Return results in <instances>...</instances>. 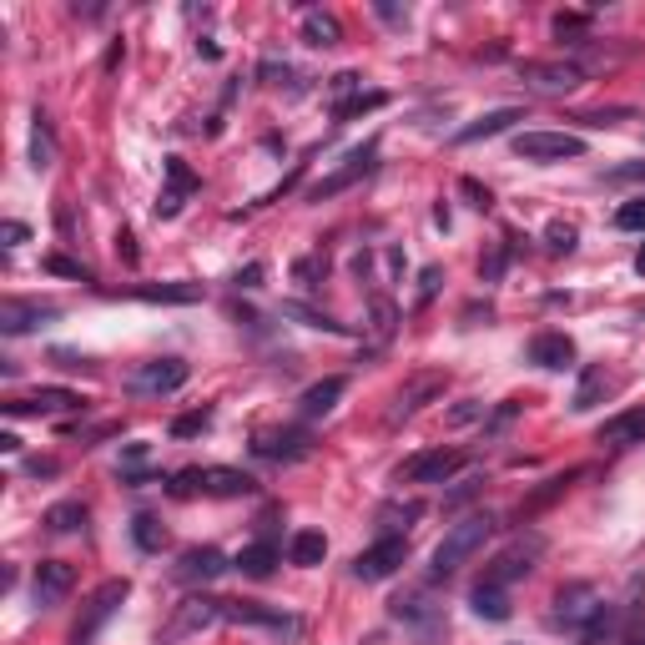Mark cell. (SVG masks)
I'll use <instances>...</instances> for the list:
<instances>
[{"mask_svg": "<svg viewBox=\"0 0 645 645\" xmlns=\"http://www.w3.org/2000/svg\"><path fill=\"white\" fill-rule=\"evenodd\" d=\"M489 535H494V520H489V514H464L459 525H449V535H444L439 550H434V580L459 575V570L489 545Z\"/></svg>", "mask_w": 645, "mask_h": 645, "instance_id": "6da1fadb", "label": "cell"}, {"mask_svg": "<svg viewBox=\"0 0 645 645\" xmlns=\"http://www.w3.org/2000/svg\"><path fill=\"white\" fill-rule=\"evenodd\" d=\"M252 489H257V484H252V474L227 469V464L182 469V474H172V484H167V494H172V499H192V494H207V499H247Z\"/></svg>", "mask_w": 645, "mask_h": 645, "instance_id": "7a4b0ae2", "label": "cell"}, {"mask_svg": "<svg viewBox=\"0 0 645 645\" xmlns=\"http://www.w3.org/2000/svg\"><path fill=\"white\" fill-rule=\"evenodd\" d=\"M126 595H132V585H126V580H106V585L81 605V620L71 625V640H66V645H96L101 625L121 610V600H126Z\"/></svg>", "mask_w": 645, "mask_h": 645, "instance_id": "3957f363", "label": "cell"}, {"mask_svg": "<svg viewBox=\"0 0 645 645\" xmlns=\"http://www.w3.org/2000/svg\"><path fill=\"white\" fill-rule=\"evenodd\" d=\"M540 555H545V540H540V535H530V540L520 535V540H514L509 550H499V555H494V565L484 570V585H499V590H509L514 580H525V575L535 570V560H540Z\"/></svg>", "mask_w": 645, "mask_h": 645, "instance_id": "277c9868", "label": "cell"}, {"mask_svg": "<svg viewBox=\"0 0 645 645\" xmlns=\"http://www.w3.org/2000/svg\"><path fill=\"white\" fill-rule=\"evenodd\" d=\"M409 560V545H404V535H383L378 545H368L358 560H353V575L363 580V585H378V580H389L399 565Z\"/></svg>", "mask_w": 645, "mask_h": 645, "instance_id": "5b68a950", "label": "cell"}, {"mask_svg": "<svg viewBox=\"0 0 645 645\" xmlns=\"http://www.w3.org/2000/svg\"><path fill=\"white\" fill-rule=\"evenodd\" d=\"M514 157L525 162H565V157H585V142L570 132H520L514 137Z\"/></svg>", "mask_w": 645, "mask_h": 645, "instance_id": "8992f818", "label": "cell"}, {"mask_svg": "<svg viewBox=\"0 0 645 645\" xmlns=\"http://www.w3.org/2000/svg\"><path fill=\"white\" fill-rule=\"evenodd\" d=\"M459 469H464V449H424V454L404 459L399 484H444Z\"/></svg>", "mask_w": 645, "mask_h": 645, "instance_id": "52a82bcc", "label": "cell"}, {"mask_svg": "<svg viewBox=\"0 0 645 645\" xmlns=\"http://www.w3.org/2000/svg\"><path fill=\"white\" fill-rule=\"evenodd\" d=\"M605 610H610V605L600 600L595 585H565V590L555 595V620H560V625H600Z\"/></svg>", "mask_w": 645, "mask_h": 645, "instance_id": "ba28073f", "label": "cell"}, {"mask_svg": "<svg viewBox=\"0 0 645 645\" xmlns=\"http://www.w3.org/2000/svg\"><path fill=\"white\" fill-rule=\"evenodd\" d=\"M217 620H222V600L192 595V600H182V605H177V615L167 620L162 640H167V645H172V640H187V635H197V630H207V625H217Z\"/></svg>", "mask_w": 645, "mask_h": 645, "instance_id": "9c48e42d", "label": "cell"}, {"mask_svg": "<svg viewBox=\"0 0 645 645\" xmlns=\"http://www.w3.org/2000/svg\"><path fill=\"white\" fill-rule=\"evenodd\" d=\"M187 383V363L182 358H152L132 373V389L137 394H177Z\"/></svg>", "mask_w": 645, "mask_h": 645, "instance_id": "30bf717a", "label": "cell"}, {"mask_svg": "<svg viewBox=\"0 0 645 645\" xmlns=\"http://www.w3.org/2000/svg\"><path fill=\"white\" fill-rule=\"evenodd\" d=\"M520 76H525L535 91H550V96L575 91V86L585 81V71H580L575 61H525V66H520Z\"/></svg>", "mask_w": 645, "mask_h": 645, "instance_id": "8fae6325", "label": "cell"}, {"mask_svg": "<svg viewBox=\"0 0 645 645\" xmlns=\"http://www.w3.org/2000/svg\"><path fill=\"white\" fill-rule=\"evenodd\" d=\"M308 449H313V439H308L303 429H268V434L252 439V454H257V459H283V464L303 459Z\"/></svg>", "mask_w": 645, "mask_h": 645, "instance_id": "7c38bea8", "label": "cell"}, {"mask_svg": "<svg viewBox=\"0 0 645 645\" xmlns=\"http://www.w3.org/2000/svg\"><path fill=\"white\" fill-rule=\"evenodd\" d=\"M71 585H76V570L66 565V560H41L36 565V605L41 610H51V605H61L66 595H71Z\"/></svg>", "mask_w": 645, "mask_h": 645, "instance_id": "4fadbf2b", "label": "cell"}, {"mask_svg": "<svg viewBox=\"0 0 645 645\" xmlns=\"http://www.w3.org/2000/svg\"><path fill=\"white\" fill-rule=\"evenodd\" d=\"M605 449H630V444H645V409H625V414H610L595 434Z\"/></svg>", "mask_w": 645, "mask_h": 645, "instance_id": "5bb4252c", "label": "cell"}, {"mask_svg": "<svg viewBox=\"0 0 645 645\" xmlns=\"http://www.w3.org/2000/svg\"><path fill=\"white\" fill-rule=\"evenodd\" d=\"M368 172H373V147H358V152H348V162H343L333 177H323L308 197H313V202H323V197H333V192L353 187V182H358V177H368Z\"/></svg>", "mask_w": 645, "mask_h": 645, "instance_id": "9a60e30c", "label": "cell"}, {"mask_svg": "<svg viewBox=\"0 0 645 645\" xmlns=\"http://www.w3.org/2000/svg\"><path fill=\"white\" fill-rule=\"evenodd\" d=\"M222 620H237V625H263V630L293 635V615H283V610H263V605H247V600H222Z\"/></svg>", "mask_w": 645, "mask_h": 645, "instance_id": "2e32d148", "label": "cell"}, {"mask_svg": "<svg viewBox=\"0 0 645 645\" xmlns=\"http://www.w3.org/2000/svg\"><path fill=\"white\" fill-rule=\"evenodd\" d=\"M46 318H56V308L51 303H21V298H6L0 303V333H31L36 323H46Z\"/></svg>", "mask_w": 645, "mask_h": 645, "instance_id": "e0dca14e", "label": "cell"}, {"mask_svg": "<svg viewBox=\"0 0 645 645\" xmlns=\"http://www.w3.org/2000/svg\"><path fill=\"white\" fill-rule=\"evenodd\" d=\"M227 570V560H222V550H212V545H197V550H187L182 560H177V580L182 585H197V580H217Z\"/></svg>", "mask_w": 645, "mask_h": 645, "instance_id": "ac0fdd59", "label": "cell"}, {"mask_svg": "<svg viewBox=\"0 0 645 645\" xmlns=\"http://www.w3.org/2000/svg\"><path fill=\"white\" fill-rule=\"evenodd\" d=\"M81 404H86V399L71 394V389H41V394L16 399V404H6V409L21 419V414H71V409H81Z\"/></svg>", "mask_w": 645, "mask_h": 645, "instance_id": "d6986e66", "label": "cell"}, {"mask_svg": "<svg viewBox=\"0 0 645 645\" xmlns=\"http://www.w3.org/2000/svg\"><path fill=\"white\" fill-rule=\"evenodd\" d=\"M394 615H399V620H409L424 640H434V635H439V610L429 605V595H424V590H414V595L394 600Z\"/></svg>", "mask_w": 645, "mask_h": 645, "instance_id": "ffe728a7", "label": "cell"}, {"mask_svg": "<svg viewBox=\"0 0 645 645\" xmlns=\"http://www.w3.org/2000/svg\"><path fill=\"white\" fill-rule=\"evenodd\" d=\"M514 121H525V111L520 106H499V111H489V116H479L474 126H464L459 132V142H489V137H499V132H509Z\"/></svg>", "mask_w": 645, "mask_h": 645, "instance_id": "44dd1931", "label": "cell"}, {"mask_svg": "<svg viewBox=\"0 0 645 645\" xmlns=\"http://www.w3.org/2000/svg\"><path fill=\"white\" fill-rule=\"evenodd\" d=\"M570 358H575V343L565 333H540L530 343V363H540V368H565Z\"/></svg>", "mask_w": 645, "mask_h": 645, "instance_id": "7402d4cb", "label": "cell"}, {"mask_svg": "<svg viewBox=\"0 0 645 645\" xmlns=\"http://www.w3.org/2000/svg\"><path fill=\"white\" fill-rule=\"evenodd\" d=\"M278 560H283V555H278V545H273V540H257V545H247L232 565H237L242 575H252V580H268Z\"/></svg>", "mask_w": 645, "mask_h": 645, "instance_id": "603a6c76", "label": "cell"}, {"mask_svg": "<svg viewBox=\"0 0 645 645\" xmlns=\"http://www.w3.org/2000/svg\"><path fill=\"white\" fill-rule=\"evenodd\" d=\"M605 394H610V378H605V368H585V373H580V383H575V399H570V409H575V414H590L595 404H605Z\"/></svg>", "mask_w": 645, "mask_h": 645, "instance_id": "cb8c5ba5", "label": "cell"}, {"mask_svg": "<svg viewBox=\"0 0 645 645\" xmlns=\"http://www.w3.org/2000/svg\"><path fill=\"white\" fill-rule=\"evenodd\" d=\"M343 389H348V378H338V373H333V378L313 383V389H308L298 404H303V414H308V419H323V414H328V409L343 399Z\"/></svg>", "mask_w": 645, "mask_h": 645, "instance_id": "d4e9b609", "label": "cell"}, {"mask_svg": "<svg viewBox=\"0 0 645 645\" xmlns=\"http://www.w3.org/2000/svg\"><path fill=\"white\" fill-rule=\"evenodd\" d=\"M444 389V373H419L414 383H409V389H399V404H394V419H409L429 394H439Z\"/></svg>", "mask_w": 645, "mask_h": 645, "instance_id": "484cf974", "label": "cell"}, {"mask_svg": "<svg viewBox=\"0 0 645 645\" xmlns=\"http://www.w3.org/2000/svg\"><path fill=\"white\" fill-rule=\"evenodd\" d=\"M323 555H328V540H323V530H298V535L288 540V560H293V565H303V570L323 565Z\"/></svg>", "mask_w": 645, "mask_h": 645, "instance_id": "4316f807", "label": "cell"}, {"mask_svg": "<svg viewBox=\"0 0 645 645\" xmlns=\"http://www.w3.org/2000/svg\"><path fill=\"white\" fill-rule=\"evenodd\" d=\"M469 605H474V615H484V620H509L514 610H509V590H499V585H474V595H469Z\"/></svg>", "mask_w": 645, "mask_h": 645, "instance_id": "83f0119b", "label": "cell"}, {"mask_svg": "<svg viewBox=\"0 0 645 645\" xmlns=\"http://www.w3.org/2000/svg\"><path fill=\"white\" fill-rule=\"evenodd\" d=\"M81 525H86V504L81 499H61V504L46 509V530L51 535H76Z\"/></svg>", "mask_w": 645, "mask_h": 645, "instance_id": "f1b7e54d", "label": "cell"}, {"mask_svg": "<svg viewBox=\"0 0 645 645\" xmlns=\"http://www.w3.org/2000/svg\"><path fill=\"white\" fill-rule=\"evenodd\" d=\"M303 41L318 46V51H323V46H338V41H343V26H338L333 16H323V11H308V16H303Z\"/></svg>", "mask_w": 645, "mask_h": 645, "instance_id": "f546056e", "label": "cell"}, {"mask_svg": "<svg viewBox=\"0 0 645 645\" xmlns=\"http://www.w3.org/2000/svg\"><path fill=\"white\" fill-rule=\"evenodd\" d=\"M132 298H142V303H197L202 288H192V283H162V288H132Z\"/></svg>", "mask_w": 645, "mask_h": 645, "instance_id": "4dcf8cb0", "label": "cell"}, {"mask_svg": "<svg viewBox=\"0 0 645 645\" xmlns=\"http://www.w3.org/2000/svg\"><path fill=\"white\" fill-rule=\"evenodd\" d=\"M323 278H328V257H323V252H308V257H298V263H293V283H298L303 293H313Z\"/></svg>", "mask_w": 645, "mask_h": 645, "instance_id": "1f68e13d", "label": "cell"}, {"mask_svg": "<svg viewBox=\"0 0 645 645\" xmlns=\"http://www.w3.org/2000/svg\"><path fill=\"white\" fill-rule=\"evenodd\" d=\"M132 540H137L147 555H157V550L167 545V530H162L157 514H137V520H132Z\"/></svg>", "mask_w": 645, "mask_h": 645, "instance_id": "d6a6232c", "label": "cell"}, {"mask_svg": "<svg viewBox=\"0 0 645 645\" xmlns=\"http://www.w3.org/2000/svg\"><path fill=\"white\" fill-rule=\"evenodd\" d=\"M167 192H177V197H187V192H197V172L182 162V157H167Z\"/></svg>", "mask_w": 645, "mask_h": 645, "instance_id": "836d02e7", "label": "cell"}, {"mask_svg": "<svg viewBox=\"0 0 645 645\" xmlns=\"http://www.w3.org/2000/svg\"><path fill=\"white\" fill-rule=\"evenodd\" d=\"M419 514H424V504H419V499H409V504H389V509L378 514V520H383V535H394V530H399V520L409 525V520H419Z\"/></svg>", "mask_w": 645, "mask_h": 645, "instance_id": "e575fe53", "label": "cell"}, {"mask_svg": "<svg viewBox=\"0 0 645 645\" xmlns=\"http://www.w3.org/2000/svg\"><path fill=\"white\" fill-rule=\"evenodd\" d=\"M51 157H56V147H51V132H46V121L36 116V132H31V162L46 172V167H51Z\"/></svg>", "mask_w": 645, "mask_h": 645, "instance_id": "d590c367", "label": "cell"}, {"mask_svg": "<svg viewBox=\"0 0 645 645\" xmlns=\"http://www.w3.org/2000/svg\"><path fill=\"white\" fill-rule=\"evenodd\" d=\"M383 101H389L383 91H358L353 101H343V106H338V121H348V116H363V111H378Z\"/></svg>", "mask_w": 645, "mask_h": 645, "instance_id": "8d00e7d4", "label": "cell"}, {"mask_svg": "<svg viewBox=\"0 0 645 645\" xmlns=\"http://www.w3.org/2000/svg\"><path fill=\"white\" fill-rule=\"evenodd\" d=\"M575 237H580L575 222H550V227H545V247H550V252H575Z\"/></svg>", "mask_w": 645, "mask_h": 645, "instance_id": "74e56055", "label": "cell"}, {"mask_svg": "<svg viewBox=\"0 0 645 645\" xmlns=\"http://www.w3.org/2000/svg\"><path fill=\"white\" fill-rule=\"evenodd\" d=\"M288 318H303L308 328H323V333H348L343 323H333L328 313H313V308H303V303H288Z\"/></svg>", "mask_w": 645, "mask_h": 645, "instance_id": "f35d334b", "label": "cell"}, {"mask_svg": "<svg viewBox=\"0 0 645 645\" xmlns=\"http://www.w3.org/2000/svg\"><path fill=\"white\" fill-rule=\"evenodd\" d=\"M615 227H620V232H645V197L625 202V207L615 212Z\"/></svg>", "mask_w": 645, "mask_h": 645, "instance_id": "ab89813d", "label": "cell"}, {"mask_svg": "<svg viewBox=\"0 0 645 645\" xmlns=\"http://www.w3.org/2000/svg\"><path fill=\"white\" fill-rule=\"evenodd\" d=\"M358 91H363V76H358V71H338V76H333V96H338V106H343V101H353Z\"/></svg>", "mask_w": 645, "mask_h": 645, "instance_id": "60d3db41", "label": "cell"}, {"mask_svg": "<svg viewBox=\"0 0 645 645\" xmlns=\"http://www.w3.org/2000/svg\"><path fill=\"white\" fill-rule=\"evenodd\" d=\"M46 273H61V278H81V283H91V268L71 263V257H46Z\"/></svg>", "mask_w": 645, "mask_h": 645, "instance_id": "b9f144b4", "label": "cell"}, {"mask_svg": "<svg viewBox=\"0 0 645 645\" xmlns=\"http://www.w3.org/2000/svg\"><path fill=\"white\" fill-rule=\"evenodd\" d=\"M207 424H212V414H207V409H197V414H182V419L172 424V434H177V439H187V434H202Z\"/></svg>", "mask_w": 645, "mask_h": 645, "instance_id": "7bdbcfd3", "label": "cell"}, {"mask_svg": "<svg viewBox=\"0 0 645 645\" xmlns=\"http://www.w3.org/2000/svg\"><path fill=\"white\" fill-rule=\"evenodd\" d=\"M459 192H464V197H469V207H479V212H489V202H494V197H489V187H479L474 177H464V182H459Z\"/></svg>", "mask_w": 645, "mask_h": 645, "instance_id": "ee69618b", "label": "cell"}, {"mask_svg": "<svg viewBox=\"0 0 645 645\" xmlns=\"http://www.w3.org/2000/svg\"><path fill=\"white\" fill-rule=\"evenodd\" d=\"M610 182H645V162H625L610 172Z\"/></svg>", "mask_w": 645, "mask_h": 645, "instance_id": "f6af8a7d", "label": "cell"}, {"mask_svg": "<svg viewBox=\"0 0 645 645\" xmlns=\"http://www.w3.org/2000/svg\"><path fill=\"white\" fill-rule=\"evenodd\" d=\"M469 419H484V404H474V399H469V404H459V409L449 414V424H469Z\"/></svg>", "mask_w": 645, "mask_h": 645, "instance_id": "bcb514c9", "label": "cell"}, {"mask_svg": "<svg viewBox=\"0 0 645 645\" xmlns=\"http://www.w3.org/2000/svg\"><path fill=\"white\" fill-rule=\"evenodd\" d=\"M0 237H6V247H21L31 232H26V222H6V227H0Z\"/></svg>", "mask_w": 645, "mask_h": 645, "instance_id": "7dc6e473", "label": "cell"}, {"mask_svg": "<svg viewBox=\"0 0 645 645\" xmlns=\"http://www.w3.org/2000/svg\"><path fill=\"white\" fill-rule=\"evenodd\" d=\"M177 212H182V197L177 192H162L157 197V217H177Z\"/></svg>", "mask_w": 645, "mask_h": 645, "instance_id": "c3c4849f", "label": "cell"}, {"mask_svg": "<svg viewBox=\"0 0 645 645\" xmlns=\"http://www.w3.org/2000/svg\"><path fill=\"white\" fill-rule=\"evenodd\" d=\"M434 288H439V268H424V278H419V303H429Z\"/></svg>", "mask_w": 645, "mask_h": 645, "instance_id": "681fc988", "label": "cell"}, {"mask_svg": "<svg viewBox=\"0 0 645 645\" xmlns=\"http://www.w3.org/2000/svg\"><path fill=\"white\" fill-rule=\"evenodd\" d=\"M257 278H263V263H247V268H242L232 283H237V288H257Z\"/></svg>", "mask_w": 645, "mask_h": 645, "instance_id": "f907efd6", "label": "cell"}, {"mask_svg": "<svg viewBox=\"0 0 645 645\" xmlns=\"http://www.w3.org/2000/svg\"><path fill=\"white\" fill-rule=\"evenodd\" d=\"M116 252L126 257V263H137V247H132V232H121V237H116Z\"/></svg>", "mask_w": 645, "mask_h": 645, "instance_id": "816d5d0a", "label": "cell"}, {"mask_svg": "<svg viewBox=\"0 0 645 645\" xmlns=\"http://www.w3.org/2000/svg\"><path fill=\"white\" fill-rule=\"evenodd\" d=\"M0 449H6V454H21V439L6 429V434H0Z\"/></svg>", "mask_w": 645, "mask_h": 645, "instance_id": "f5cc1de1", "label": "cell"}, {"mask_svg": "<svg viewBox=\"0 0 645 645\" xmlns=\"http://www.w3.org/2000/svg\"><path fill=\"white\" fill-rule=\"evenodd\" d=\"M26 469H31V474H56V464H51V459H31Z\"/></svg>", "mask_w": 645, "mask_h": 645, "instance_id": "db71d44e", "label": "cell"}, {"mask_svg": "<svg viewBox=\"0 0 645 645\" xmlns=\"http://www.w3.org/2000/svg\"><path fill=\"white\" fill-rule=\"evenodd\" d=\"M630 268H635V273L645 278V242H640V252H635V263H630Z\"/></svg>", "mask_w": 645, "mask_h": 645, "instance_id": "11a10c76", "label": "cell"}, {"mask_svg": "<svg viewBox=\"0 0 645 645\" xmlns=\"http://www.w3.org/2000/svg\"><path fill=\"white\" fill-rule=\"evenodd\" d=\"M580 645H595V640H580Z\"/></svg>", "mask_w": 645, "mask_h": 645, "instance_id": "9f6ffc18", "label": "cell"}]
</instances>
